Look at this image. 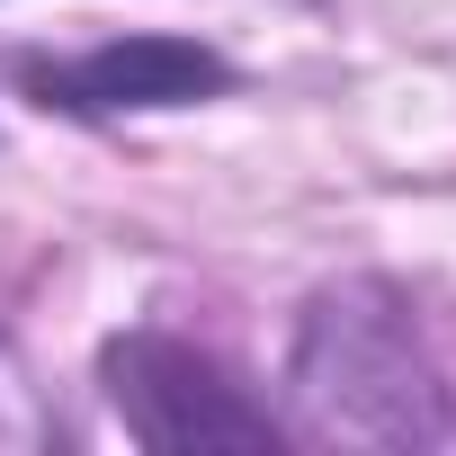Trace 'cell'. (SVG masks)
Listing matches in <instances>:
<instances>
[{
    "instance_id": "obj_1",
    "label": "cell",
    "mask_w": 456,
    "mask_h": 456,
    "mask_svg": "<svg viewBox=\"0 0 456 456\" xmlns=\"http://www.w3.org/2000/svg\"><path fill=\"white\" fill-rule=\"evenodd\" d=\"M287 438L322 447H456V385L394 278H331L287 340Z\"/></svg>"
},
{
    "instance_id": "obj_2",
    "label": "cell",
    "mask_w": 456,
    "mask_h": 456,
    "mask_svg": "<svg viewBox=\"0 0 456 456\" xmlns=\"http://www.w3.org/2000/svg\"><path fill=\"white\" fill-rule=\"evenodd\" d=\"M99 394L126 420L134 447L152 456H206V447H287V420L224 367L215 349L179 340V331H117L99 340Z\"/></svg>"
},
{
    "instance_id": "obj_3",
    "label": "cell",
    "mask_w": 456,
    "mask_h": 456,
    "mask_svg": "<svg viewBox=\"0 0 456 456\" xmlns=\"http://www.w3.org/2000/svg\"><path fill=\"white\" fill-rule=\"evenodd\" d=\"M10 81L45 117H161V108H206L224 90H242V72L197 37H108L81 54H10Z\"/></svg>"
}]
</instances>
